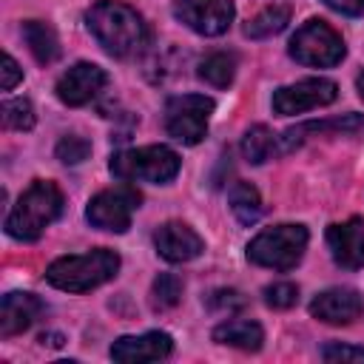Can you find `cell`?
Wrapping results in <instances>:
<instances>
[{
    "label": "cell",
    "instance_id": "obj_1",
    "mask_svg": "<svg viewBox=\"0 0 364 364\" xmlns=\"http://www.w3.org/2000/svg\"><path fill=\"white\" fill-rule=\"evenodd\" d=\"M85 28L111 57H134L148 43V26L122 0H100L85 11Z\"/></svg>",
    "mask_w": 364,
    "mask_h": 364
},
{
    "label": "cell",
    "instance_id": "obj_2",
    "mask_svg": "<svg viewBox=\"0 0 364 364\" xmlns=\"http://www.w3.org/2000/svg\"><path fill=\"white\" fill-rule=\"evenodd\" d=\"M63 213V193L54 182L37 179L31 182L11 213L6 216V233L17 242H34L43 236V230Z\"/></svg>",
    "mask_w": 364,
    "mask_h": 364
},
{
    "label": "cell",
    "instance_id": "obj_3",
    "mask_svg": "<svg viewBox=\"0 0 364 364\" xmlns=\"http://www.w3.org/2000/svg\"><path fill=\"white\" fill-rule=\"evenodd\" d=\"M117 270H119V256L108 247H97L88 253L54 259L46 267V282L65 293H85L114 279Z\"/></svg>",
    "mask_w": 364,
    "mask_h": 364
},
{
    "label": "cell",
    "instance_id": "obj_4",
    "mask_svg": "<svg viewBox=\"0 0 364 364\" xmlns=\"http://www.w3.org/2000/svg\"><path fill=\"white\" fill-rule=\"evenodd\" d=\"M307 239H310V233H307L304 225L282 222V225L259 230L247 242V259L259 267L287 273L301 262V256L307 250Z\"/></svg>",
    "mask_w": 364,
    "mask_h": 364
},
{
    "label": "cell",
    "instance_id": "obj_5",
    "mask_svg": "<svg viewBox=\"0 0 364 364\" xmlns=\"http://www.w3.org/2000/svg\"><path fill=\"white\" fill-rule=\"evenodd\" d=\"M179 154L168 145H145V148H125L111 156V173L122 182H151L165 185L179 173Z\"/></svg>",
    "mask_w": 364,
    "mask_h": 364
},
{
    "label": "cell",
    "instance_id": "obj_6",
    "mask_svg": "<svg viewBox=\"0 0 364 364\" xmlns=\"http://www.w3.org/2000/svg\"><path fill=\"white\" fill-rule=\"evenodd\" d=\"M287 51L296 63L313 68H333L347 54L341 34L324 20H307L304 26H299L287 43Z\"/></svg>",
    "mask_w": 364,
    "mask_h": 364
},
{
    "label": "cell",
    "instance_id": "obj_7",
    "mask_svg": "<svg viewBox=\"0 0 364 364\" xmlns=\"http://www.w3.org/2000/svg\"><path fill=\"white\" fill-rule=\"evenodd\" d=\"M213 100L205 94H179L165 105V131L182 145H196L208 134V122L213 114Z\"/></svg>",
    "mask_w": 364,
    "mask_h": 364
},
{
    "label": "cell",
    "instance_id": "obj_8",
    "mask_svg": "<svg viewBox=\"0 0 364 364\" xmlns=\"http://www.w3.org/2000/svg\"><path fill=\"white\" fill-rule=\"evenodd\" d=\"M136 208H139L136 188L117 185V188H108V191H100L97 196H91V202L85 208V219L100 230L125 233L131 228V216Z\"/></svg>",
    "mask_w": 364,
    "mask_h": 364
},
{
    "label": "cell",
    "instance_id": "obj_9",
    "mask_svg": "<svg viewBox=\"0 0 364 364\" xmlns=\"http://www.w3.org/2000/svg\"><path fill=\"white\" fill-rule=\"evenodd\" d=\"M338 97V85L327 77H307L299 80L293 85H282L273 91V111L282 117H293V114H304L321 105H330Z\"/></svg>",
    "mask_w": 364,
    "mask_h": 364
},
{
    "label": "cell",
    "instance_id": "obj_10",
    "mask_svg": "<svg viewBox=\"0 0 364 364\" xmlns=\"http://www.w3.org/2000/svg\"><path fill=\"white\" fill-rule=\"evenodd\" d=\"M233 0H176L173 17L202 37H219L233 23Z\"/></svg>",
    "mask_w": 364,
    "mask_h": 364
},
{
    "label": "cell",
    "instance_id": "obj_11",
    "mask_svg": "<svg viewBox=\"0 0 364 364\" xmlns=\"http://www.w3.org/2000/svg\"><path fill=\"white\" fill-rule=\"evenodd\" d=\"M105 80H108V77H105V71H102L97 63H74L68 71L60 74L54 91H57L60 102L77 108V105L91 102V100L102 91Z\"/></svg>",
    "mask_w": 364,
    "mask_h": 364
},
{
    "label": "cell",
    "instance_id": "obj_12",
    "mask_svg": "<svg viewBox=\"0 0 364 364\" xmlns=\"http://www.w3.org/2000/svg\"><path fill=\"white\" fill-rule=\"evenodd\" d=\"M330 256L344 270H358L364 264V219L350 216L347 222H336L324 233Z\"/></svg>",
    "mask_w": 364,
    "mask_h": 364
},
{
    "label": "cell",
    "instance_id": "obj_13",
    "mask_svg": "<svg viewBox=\"0 0 364 364\" xmlns=\"http://www.w3.org/2000/svg\"><path fill=\"white\" fill-rule=\"evenodd\" d=\"M154 247L156 253L171 262V264H182V262H191L196 259L202 250H205V242L202 236L185 225V222H165L154 230Z\"/></svg>",
    "mask_w": 364,
    "mask_h": 364
},
{
    "label": "cell",
    "instance_id": "obj_14",
    "mask_svg": "<svg viewBox=\"0 0 364 364\" xmlns=\"http://www.w3.org/2000/svg\"><path fill=\"white\" fill-rule=\"evenodd\" d=\"M173 350V338L162 330L139 333V336H119L111 344V358L119 364H142V361H162Z\"/></svg>",
    "mask_w": 364,
    "mask_h": 364
},
{
    "label": "cell",
    "instance_id": "obj_15",
    "mask_svg": "<svg viewBox=\"0 0 364 364\" xmlns=\"http://www.w3.org/2000/svg\"><path fill=\"white\" fill-rule=\"evenodd\" d=\"M364 301L353 287H330L310 301V316L324 324H350L361 316Z\"/></svg>",
    "mask_w": 364,
    "mask_h": 364
},
{
    "label": "cell",
    "instance_id": "obj_16",
    "mask_svg": "<svg viewBox=\"0 0 364 364\" xmlns=\"http://www.w3.org/2000/svg\"><path fill=\"white\" fill-rule=\"evenodd\" d=\"M321 134H333V136H341V134H364V117L358 114H344V117H336V119H321V122H301V125H293L287 128L279 142H282V151H293L299 145H304L310 136H321Z\"/></svg>",
    "mask_w": 364,
    "mask_h": 364
},
{
    "label": "cell",
    "instance_id": "obj_17",
    "mask_svg": "<svg viewBox=\"0 0 364 364\" xmlns=\"http://www.w3.org/2000/svg\"><path fill=\"white\" fill-rule=\"evenodd\" d=\"M43 310L46 307H43L40 296H34V293H26V290L6 293L3 304H0V333L9 338V336H17V333L28 330L40 318Z\"/></svg>",
    "mask_w": 364,
    "mask_h": 364
},
{
    "label": "cell",
    "instance_id": "obj_18",
    "mask_svg": "<svg viewBox=\"0 0 364 364\" xmlns=\"http://www.w3.org/2000/svg\"><path fill=\"white\" fill-rule=\"evenodd\" d=\"M210 338L216 344H228V347H239V350H259L264 341V330H262V324H256L250 318H228L213 327Z\"/></svg>",
    "mask_w": 364,
    "mask_h": 364
},
{
    "label": "cell",
    "instance_id": "obj_19",
    "mask_svg": "<svg viewBox=\"0 0 364 364\" xmlns=\"http://www.w3.org/2000/svg\"><path fill=\"white\" fill-rule=\"evenodd\" d=\"M23 40H26L28 51L34 54V60L43 65H48L60 57V40H57L54 28L43 20H26L23 23Z\"/></svg>",
    "mask_w": 364,
    "mask_h": 364
},
{
    "label": "cell",
    "instance_id": "obj_20",
    "mask_svg": "<svg viewBox=\"0 0 364 364\" xmlns=\"http://www.w3.org/2000/svg\"><path fill=\"white\" fill-rule=\"evenodd\" d=\"M228 202H230V210L233 216L239 219V225H256L259 216H262V196L259 191L245 182V179H236L228 191Z\"/></svg>",
    "mask_w": 364,
    "mask_h": 364
},
{
    "label": "cell",
    "instance_id": "obj_21",
    "mask_svg": "<svg viewBox=\"0 0 364 364\" xmlns=\"http://www.w3.org/2000/svg\"><path fill=\"white\" fill-rule=\"evenodd\" d=\"M276 151H279L276 148V134L267 125H253L242 136V154H245V159L250 165H262V162L273 159Z\"/></svg>",
    "mask_w": 364,
    "mask_h": 364
},
{
    "label": "cell",
    "instance_id": "obj_22",
    "mask_svg": "<svg viewBox=\"0 0 364 364\" xmlns=\"http://www.w3.org/2000/svg\"><path fill=\"white\" fill-rule=\"evenodd\" d=\"M287 23H290V9H287V6H267V9H262V11L247 23L245 34L253 37V40H264V37H273V34L284 31Z\"/></svg>",
    "mask_w": 364,
    "mask_h": 364
},
{
    "label": "cell",
    "instance_id": "obj_23",
    "mask_svg": "<svg viewBox=\"0 0 364 364\" xmlns=\"http://www.w3.org/2000/svg\"><path fill=\"white\" fill-rule=\"evenodd\" d=\"M236 74V57L225 51H213L199 63V77L213 88H228Z\"/></svg>",
    "mask_w": 364,
    "mask_h": 364
},
{
    "label": "cell",
    "instance_id": "obj_24",
    "mask_svg": "<svg viewBox=\"0 0 364 364\" xmlns=\"http://www.w3.org/2000/svg\"><path fill=\"white\" fill-rule=\"evenodd\" d=\"M179 296H182V282H179V276H173V273H159V276L154 279V284H151V304H154V310H168V307H173V304L179 301Z\"/></svg>",
    "mask_w": 364,
    "mask_h": 364
},
{
    "label": "cell",
    "instance_id": "obj_25",
    "mask_svg": "<svg viewBox=\"0 0 364 364\" xmlns=\"http://www.w3.org/2000/svg\"><path fill=\"white\" fill-rule=\"evenodd\" d=\"M3 125L11 131H28L34 128V108L26 97L17 100H6L3 102Z\"/></svg>",
    "mask_w": 364,
    "mask_h": 364
},
{
    "label": "cell",
    "instance_id": "obj_26",
    "mask_svg": "<svg viewBox=\"0 0 364 364\" xmlns=\"http://www.w3.org/2000/svg\"><path fill=\"white\" fill-rule=\"evenodd\" d=\"M54 154H57V159H60L63 165H80L82 159H88L91 142H88L85 136H80V134H68V136H63V139L57 142Z\"/></svg>",
    "mask_w": 364,
    "mask_h": 364
},
{
    "label": "cell",
    "instance_id": "obj_27",
    "mask_svg": "<svg viewBox=\"0 0 364 364\" xmlns=\"http://www.w3.org/2000/svg\"><path fill=\"white\" fill-rule=\"evenodd\" d=\"M296 301H299V287L290 282H276V284L264 287V304H270L276 310H287Z\"/></svg>",
    "mask_w": 364,
    "mask_h": 364
},
{
    "label": "cell",
    "instance_id": "obj_28",
    "mask_svg": "<svg viewBox=\"0 0 364 364\" xmlns=\"http://www.w3.org/2000/svg\"><path fill=\"white\" fill-rule=\"evenodd\" d=\"M247 301H245V296L239 293V290H213L210 296H208V307L210 310H216V313H230V310H242Z\"/></svg>",
    "mask_w": 364,
    "mask_h": 364
},
{
    "label": "cell",
    "instance_id": "obj_29",
    "mask_svg": "<svg viewBox=\"0 0 364 364\" xmlns=\"http://www.w3.org/2000/svg\"><path fill=\"white\" fill-rule=\"evenodd\" d=\"M321 358H324V361H364V347L330 341V344L321 347Z\"/></svg>",
    "mask_w": 364,
    "mask_h": 364
},
{
    "label": "cell",
    "instance_id": "obj_30",
    "mask_svg": "<svg viewBox=\"0 0 364 364\" xmlns=\"http://www.w3.org/2000/svg\"><path fill=\"white\" fill-rule=\"evenodd\" d=\"M3 80H0V85H3V91H11L20 80H23V68L17 65V60L11 57V54H3Z\"/></svg>",
    "mask_w": 364,
    "mask_h": 364
},
{
    "label": "cell",
    "instance_id": "obj_31",
    "mask_svg": "<svg viewBox=\"0 0 364 364\" xmlns=\"http://www.w3.org/2000/svg\"><path fill=\"white\" fill-rule=\"evenodd\" d=\"M321 3L330 6L333 11H341V14H350V17L364 14V0H321Z\"/></svg>",
    "mask_w": 364,
    "mask_h": 364
},
{
    "label": "cell",
    "instance_id": "obj_32",
    "mask_svg": "<svg viewBox=\"0 0 364 364\" xmlns=\"http://www.w3.org/2000/svg\"><path fill=\"white\" fill-rule=\"evenodd\" d=\"M355 91H358V97L364 100V71H358V77H355Z\"/></svg>",
    "mask_w": 364,
    "mask_h": 364
}]
</instances>
